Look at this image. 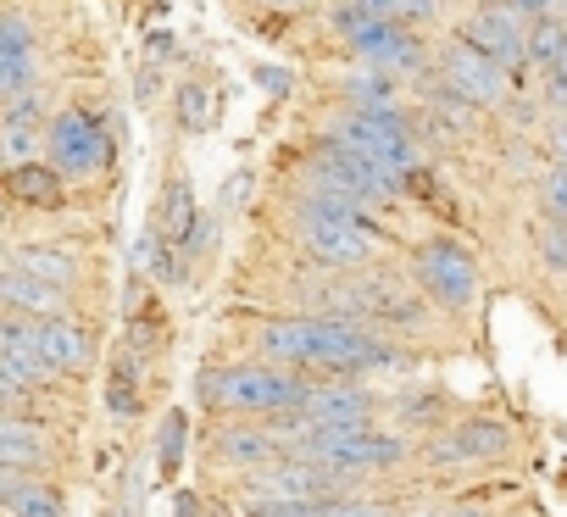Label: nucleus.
Listing matches in <instances>:
<instances>
[{
    "instance_id": "1",
    "label": "nucleus",
    "mask_w": 567,
    "mask_h": 517,
    "mask_svg": "<svg viewBox=\"0 0 567 517\" xmlns=\"http://www.w3.org/2000/svg\"><path fill=\"white\" fill-rule=\"evenodd\" d=\"M312 373L278 368V362H239V368H206L195 379V395L212 417H261L278 423L301 412V401L312 395Z\"/></svg>"
},
{
    "instance_id": "2",
    "label": "nucleus",
    "mask_w": 567,
    "mask_h": 517,
    "mask_svg": "<svg viewBox=\"0 0 567 517\" xmlns=\"http://www.w3.org/2000/svg\"><path fill=\"white\" fill-rule=\"evenodd\" d=\"M296 239L307 256H318L323 268H340V273L368 268L379 250L373 217H346V211H323V206H301V200H296Z\"/></svg>"
},
{
    "instance_id": "3",
    "label": "nucleus",
    "mask_w": 567,
    "mask_h": 517,
    "mask_svg": "<svg viewBox=\"0 0 567 517\" xmlns=\"http://www.w3.org/2000/svg\"><path fill=\"white\" fill-rule=\"evenodd\" d=\"M406 273H412L417 290L434 301V312H467L473 296H478V262H473V250L456 245L451 234L423 239V245L406 256Z\"/></svg>"
},
{
    "instance_id": "4",
    "label": "nucleus",
    "mask_w": 567,
    "mask_h": 517,
    "mask_svg": "<svg viewBox=\"0 0 567 517\" xmlns=\"http://www.w3.org/2000/svg\"><path fill=\"white\" fill-rule=\"evenodd\" d=\"M434 73H440L456 95H467L478 112H484V106H506V101H512V68H501L489 51L467 45L462 34H456V40H445V51L434 56Z\"/></svg>"
},
{
    "instance_id": "5",
    "label": "nucleus",
    "mask_w": 567,
    "mask_h": 517,
    "mask_svg": "<svg viewBox=\"0 0 567 517\" xmlns=\"http://www.w3.org/2000/svg\"><path fill=\"white\" fill-rule=\"evenodd\" d=\"M45 156L68 173V178H95L106 173L112 162V139H106V123L84 106H68L51 117V139H45Z\"/></svg>"
},
{
    "instance_id": "6",
    "label": "nucleus",
    "mask_w": 567,
    "mask_h": 517,
    "mask_svg": "<svg viewBox=\"0 0 567 517\" xmlns=\"http://www.w3.org/2000/svg\"><path fill=\"white\" fill-rule=\"evenodd\" d=\"M278 456H290V440L261 417H228L206 440V462L228 473H256V467H272Z\"/></svg>"
},
{
    "instance_id": "7",
    "label": "nucleus",
    "mask_w": 567,
    "mask_h": 517,
    "mask_svg": "<svg viewBox=\"0 0 567 517\" xmlns=\"http://www.w3.org/2000/svg\"><path fill=\"white\" fill-rule=\"evenodd\" d=\"M512 451V428L495 417H462L456 428L429 434L423 462L429 467H462V462H501Z\"/></svg>"
},
{
    "instance_id": "8",
    "label": "nucleus",
    "mask_w": 567,
    "mask_h": 517,
    "mask_svg": "<svg viewBox=\"0 0 567 517\" xmlns=\"http://www.w3.org/2000/svg\"><path fill=\"white\" fill-rule=\"evenodd\" d=\"M467 45H478V51H489L501 68H528V23L506 7V0H484V7L456 29Z\"/></svg>"
},
{
    "instance_id": "9",
    "label": "nucleus",
    "mask_w": 567,
    "mask_h": 517,
    "mask_svg": "<svg viewBox=\"0 0 567 517\" xmlns=\"http://www.w3.org/2000/svg\"><path fill=\"white\" fill-rule=\"evenodd\" d=\"M34 351L62 373V379H79L95 368V334L73 318H34Z\"/></svg>"
},
{
    "instance_id": "10",
    "label": "nucleus",
    "mask_w": 567,
    "mask_h": 517,
    "mask_svg": "<svg viewBox=\"0 0 567 517\" xmlns=\"http://www.w3.org/2000/svg\"><path fill=\"white\" fill-rule=\"evenodd\" d=\"M62 451L56 440L45 434V423H29V417H7L0 423V467H12V473H56Z\"/></svg>"
},
{
    "instance_id": "11",
    "label": "nucleus",
    "mask_w": 567,
    "mask_h": 517,
    "mask_svg": "<svg viewBox=\"0 0 567 517\" xmlns=\"http://www.w3.org/2000/svg\"><path fill=\"white\" fill-rule=\"evenodd\" d=\"M0 511H7V517H68V495L45 473L0 467Z\"/></svg>"
},
{
    "instance_id": "12",
    "label": "nucleus",
    "mask_w": 567,
    "mask_h": 517,
    "mask_svg": "<svg viewBox=\"0 0 567 517\" xmlns=\"http://www.w3.org/2000/svg\"><path fill=\"white\" fill-rule=\"evenodd\" d=\"M0 301H7V312H23V318H68L73 312V290H62L51 279H34L12 262H7V273H0Z\"/></svg>"
},
{
    "instance_id": "13",
    "label": "nucleus",
    "mask_w": 567,
    "mask_h": 517,
    "mask_svg": "<svg viewBox=\"0 0 567 517\" xmlns=\"http://www.w3.org/2000/svg\"><path fill=\"white\" fill-rule=\"evenodd\" d=\"M7 195H12L18 206L56 211V206L68 200V173H62L51 156H40V162H18V167H7Z\"/></svg>"
},
{
    "instance_id": "14",
    "label": "nucleus",
    "mask_w": 567,
    "mask_h": 517,
    "mask_svg": "<svg viewBox=\"0 0 567 517\" xmlns=\"http://www.w3.org/2000/svg\"><path fill=\"white\" fill-rule=\"evenodd\" d=\"M151 228L167 239V245H189V234L200 228V211H195V189H189V178L184 173H167V184H162V195H156V217H151Z\"/></svg>"
},
{
    "instance_id": "15",
    "label": "nucleus",
    "mask_w": 567,
    "mask_h": 517,
    "mask_svg": "<svg viewBox=\"0 0 567 517\" xmlns=\"http://www.w3.org/2000/svg\"><path fill=\"white\" fill-rule=\"evenodd\" d=\"M7 262L23 268V273H34V279H51V285H62V290H73L79 273H84V268H79V256L62 250V245H18Z\"/></svg>"
},
{
    "instance_id": "16",
    "label": "nucleus",
    "mask_w": 567,
    "mask_h": 517,
    "mask_svg": "<svg viewBox=\"0 0 567 517\" xmlns=\"http://www.w3.org/2000/svg\"><path fill=\"white\" fill-rule=\"evenodd\" d=\"M173 112H178V128L206 134V128L217 123V112H223V95H217L212 84H200V79H184L178 95H173Z\"/></svg>"
},
{
    "instance_id": "17",
    "label": "nucleus",
    "mask_w": 567,
    "mask_h": 517,
    "mask_svg": "<svg viewBox=\"0 0 567 517\" xmlns=\"http://www.w3.org/2000/svg\"><path fill=\"white\" fill-rule=\"evenodd\" d=\"M395 95H401L395 73H379V68H368V73H357V79L346 84L351 112H395Z\"/></svg>"
},
{
    "instance_id": "18",
    "label": "nucleus",
    "mask_w": 567,
    "mask_h": 517,
    "mask_svg": "<svg viewBox=\"0 0 567 517\" xmlns=\"http://www.w3.org/2000/svg\"><path fill=\"white\" fill-rule=\"evenodd\" d=\"M395 417H401L406 428H429V434H440L445 417H451V395H440V390H412V395L395 401Z\"/></svg>"
},
{
    "instance_id": "19",
    "label": "nucleus",
    "mask_w": 567,
    "mask_h": 517,
    "mask_svg": "<svg viewBox=\"0 0 567 517\" xmlns=\"http://www.w3.org/2000/svg\"><path fill=\"white\" fill-rule=\"evenodd\" d=\"M561 51H567V18H561V12L528 23V68L550 73V68L561 62Z\"/></svg>"
},
{
    "instance_id": "20",
    "label": "nucleus",
    "mask_w": 567,
    "mask_h": 517,
    "mask_svg": "<svg viewBox=\"0 0 567 517\" xmlns=\"http://www.w3.org/2000/svg\"><path fill=\"white\" fill-rule=\"evenodd\" d=\"M184 434H189V412L173 406V412L162 417V440H156V467H162V478L178 473V462H184Z\"/></svg>"
},
{
    "instance_id": "21",
    "label": "nucleus",
    "mask_w": 567,
    "mask_h": 517,
    "mask_svg": "<svg viewBox=\"0 0 567 517\" xmlns=\"http://www.w3.org/2000/svg\"><path fill=\"white\" fill-rule=\"evenodd\" d=\"M534 250H539L545 273H567V223L561 217H545L539 234H534Z\"/></svg>"
},
{
    "instance_id": "22",
    "label": "nucleus",
    "mask_w": 567,
    "mask_h": 517,
    "mask_svg": "<svg viewBox=\"0 0 567 517\" xmlns=\"http://www.w3.org/2000/svg\"><path fill=\"white\" fill-rule=\"evenodd\" d=\"M18 56H34V34H29L23 12H7L0 18V62H18Z\"/></svg>"
},
{
    "instance_id": "23",
    "label": "nucleus",
    "mask_w": 567,
    "mask_h": 517,
    "mask_svg": "<svg viewBox=\"0 0 567 517\" xmlns=\"http://www.w3.org/2000/svg\"><path fill=\"white\" fill-rule=\"evenodd\" d=\"M323 500H245V517H323Z\"/></svg>"
},
{
    "instance_id": "24",
    "label": "nucleus",
    "mask_w": 567,
    "mask_h": 517,
    "mask_svg": "<svg viewBox=\"0 0 567 517\" xmlns=\"http://www.w3.org/2000/svg\"><path fill=\"white\" fill-rule=\"evenodd\" d=\"M106 406H112V417H117V423L140 417V379H128V373H112V384H106Z\"/></svg>"
},
{
    "instance_id": "25",
    "label": "nucleus",
    "mask_w": 567,
    "mask_h": 517,
    "mask_svg": "<svg viewBox=\"0 0 567 517\" xmlns=\"http://www.w3.org/2000/svg\"><path fill=\"white\" fill-rule=\"evenodd\" d=\"M539 206H545V217H561L567 223V167H550L539 178Z\"/></svg>"
},
{
    "instance_id": "26",
    "label": "nucleus",
    "mask_w": 567,
    "mask_h": 517,
    "mask_svg": "<svg viewBox=\"0 0 567 517\" xmlns=\"http://www.w3.org/2000/svg\"><path fill=\"white\" fill-rule=\"evenodd\" d=\"M250 79H256V90H261V95H272V101H284V95L296 90V73H290V68H272V62H256V68H250Z\"/></svg>"
},
{
    "instance_id": "27",
    "label": "nucleus",
    "mask_w": 567,
    "mask_h": 517,
    "mask_svg": "<svg viewBox=\"0 0 567 517\" xmlns=\"http://www.w3.org/2000/svg\"><path fill=\"white\" fill-rule=\"evenodd\" d=\"M390 18H395V23H406V29H423V23H434V18H440V7H434V0H395Z\"/></svg>"
},
{
    "instance_id": "28",
    "label": "nucleus",
    "mask_w": 567,
    "mask_h": 517,
    "mask_svg": "<svg viewBox=\"0 0 567 517\" xmlns=\"http://www.w3.org/2000/svg\"><path fill=\"white\" fill-rule=\"evenodd\" d=\"M156 90H162V68H156V62H140V73H134V101H140V106H151V101H156Z\"/></svg>"
},
{
    "instance_id": "29",
    "label": "nucleus",
    "mask_w": 567,
    "mask_h": 517,
    "mask_svg": "<svg viewBox=\"0 0 567 517\" xmlns=\"http://www.w3.org/2000/svg\"><path fill=\"white\" fill-rule=\"evenodd\" d=\"M506 7L523 18V23H539V18H550V12H561V0H506Z\"/></svg>"
},
{
    "instance_id": "30",
    "label": "nucleus",
    "mask_w": 567,
    "mask_h": 517,
    "mask_svg": "<svg viewBox=\"0 0 567 517\" xmlns=\"http://www.w3.org/2000/svg\"><path fill=\"white\" fill-rule=\"evenodd\" d=\"M550 156H556V167H567V112H561V123L550 128Z\"/></svg>"
},
{
    "instance_id": "31",
    "label": "nucleus",
    "mask_w": 567,
    "mask_h": 517,
    "mask_svg": "<svg viewBox=\"0 0 567 517\" xmlns=\"http://www.w3.org/2000/svg\"><path fill=\"white\" fill-rule=\"evenodd\" d=\"M245 189H250V173H234V178H228V189H223V206H239V200H245Z\"/></svg>"
},
{
    "instance_id": "32",
    "label": "nucleus",
    "mask_w": 567,
    "mask_h": 517,
    "mask_svg": "<svg viewBox=\"0 0 567 517\" xmlns=\"http://www.w3.org/2000/svg\"><path fill=\"white\" fill-rule=\"evenodd\" d=\"M173 51H178V40H173V34H151V56H156V62H162V56H173Z\"/></svg>"
},
{
    "instance_id": "33",
    "label": "nucleus",
    "mask_w": 567,
    "mask_h": 517,
    "mask_svg": "<svg viewBox=\"0 0 567 517\" xmlns=\"http://www.w3.org/2000/svg\"><path fill=\"white\" fill-rule=\"evenodd\" d=\"M445 517H489V511H484V506H451Z\"/></svg>"
},
{
    "instance_id": "34",
    "label": "nucleus",
    "mask_w": 567,
    "mask_h": 517,
    "mask_svg": "<svg viewBox=\"0 0 567 517\" xmlns=\"http://www.w3.org/2000/svg\"><path fill=\"white\" fill-rule=\"evenodd\" d=\"M261 7H278V12H296V7H307V0H261Z\"/></svg>"
},
{
    "instance_id": "35",
    "label": "nucleus",
    "mask_w": 567,
    "mask_h": 517,
    "mask_svg": "<svg viewBox=\"0 0 567 517\" xmlns=\"http://www.w3.org/2000/svg\"><path fill=\"white\" fill-rule=\"evenodd\" d=\"M178 517H195V500L189 495H178Z\"/></svg>"
},
{
    "instance_id": "36",
    "label": "nucleus",
    "mask_w": 567,
    "mask_h": 517,
    "mask_svg": "<svg viewBox=\"0 0 567 517\" xmlns=\"http://www.w3.org/2000/svg\"><path fill=\"white\" fill-rule=\"evenodd\" d=\"M561 18H567V0H561Z\"/></svg>"
},
{
    "instance_id": "37",
    "label": "nucleus",
    "mask_w": 567,
    "mask_h": 517,
    "mask_svg": "<svg viewBox=\"0 0 567 517\" xmlns=\"http://www.w3.org/2000/svg\"><path fill=\"white\" fill-rule=\"evenodd\" d=\"M412 517H429V511H412Z\"/></svg>"
}]
</instances>
